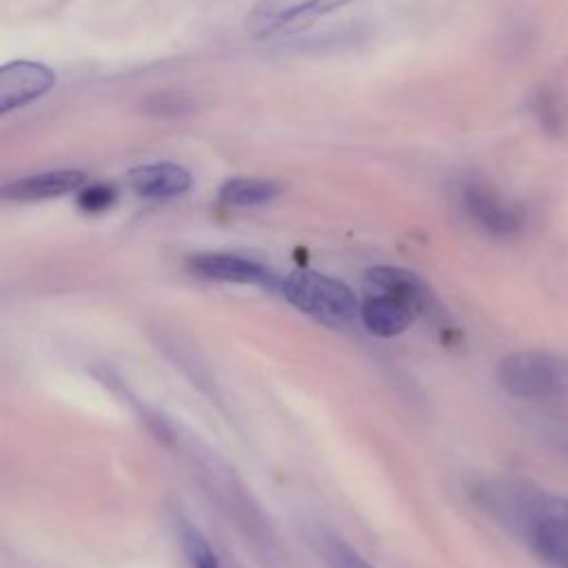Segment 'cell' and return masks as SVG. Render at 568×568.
<instances>
[{
	"label": "cell",
	"instance_id": "ba28073f",
	"mask_svg": "<svg viewBox=\"0 0 568 568\" xmlns=\"http://www.w3.org/2000/svg\"><path fill=\"white\" fill-rule=\"evenodd\" d=\"M346 2L351 0H257L248 16V29L255 36H273L324 16Z\"/></svg>",
	"mask_w": 568,
	"mask_h": 568
},
{
	"label": "cell",
	"instance_id": "9c48e42d",
	"mask_svg": "<svg viewBox=\"0 0 568 568\" xmlns=\"http://www.w3.org/2000/svg\"><path fill=\"white\" fill-rule=\"evenodd\" d=\"M53 84L55 73L42 62L16 60L4 64L0 71V113H9L42 98Z\"/></svg>",
	"mask_w": 568,
	"mask_h": 568
},
{
	"label": "cell",
	"instance_id": "7c38bea8",
	"mask_svg": "<svg viewBox=\"0 0 568 568\" xmlns=\"http://www.w3.org/2000/svg\"><path fill=\"white\" fill-rule=\"evenodd\" d=\"M417 313L390 293H366L359 304V322L377 337H397L413 322Z\"/></svg>",
	"mask_w": 568,
	"mask_h": 568
},
{
	"label": "cell",
	"instance_id": "4fadbf2b",
	"mask_svg": "<svg viewBox=\"0 0 568 568\" xmlns=\"http://www.w3.org/2000/svg\"><path fill=\"white\" fill-rule=\"evenodd\" d=\"M284 186L268 178H229L220 191L217 197L226 206L235 209H248V206H262L280 197Z\"/></svg>",
	"mask_w": 568,
	"mask_h": 568
},
{
	"label": "cell",
	"instance_id": "30bf717a",
	"mask_svg": "<svg viewBox=\"0 0 568 568\" xmlns=\"http://www.w3.org/2000/svg\"><path fill=\"white\" fill-rule=\"evenodd\" d=\"M87 182V175L75 169H55L44 173L24 175L11 180L2 186V197L11 202H40L51 197H62L67 193H78Z\"/></svg>",
	"mask_w": 568,
	"mask_h": 568
},
{
	"label": "cell",
	"instance_id": "8992f818",
	"mask_svg": "<svg viewBox=\"0 0 568 568\" xmlns=\"http://www.w3.org/2000/svg\"><path fill=\"white\" fill-rule=\"evenodd\" d=\"M457 200L464 215L490 237L508 240L519 235L526 226L524 209L481 180H462L457 186Z\"/></svg>",
	"mask_w": 568,
	"mask_h": 568
},
{
	"label": "cell",
	"instance_id": "ffe728a7",
	"mask_svg": "<svg viewBox=\"0 0 568 568\" xmlns=\"http://www.w3.org/2000/svg\"><path fill=\"white\" fill-rule=\"evenodd\" d=\"M546 435L557 448H561L568 455V424H550L546 428Z\"/></svg>",
	"mask_w": 568,
	"mask_h": 568
},
{
	"label": "cell",
	"instance_id": "277c9868",
	"mask_svg": "<svg viewBox=\"0 0 568 568\" xmlns=\"http://www.w3.org/2000/svg\"><path fill=\"white\" fill-rule=\"evenodd\" d=\"M497 379L519 399H568V357L550 351H517L499 362Z\"/></svg>",
	"mask_w": 568,
	"mask_h": 568
},
{
	"label": "cell",
	"instance_id": "7a4b0ae2",
	"mask_svg": "<svg viewBox=\"0 0 568 568\" xmlns=\"http://www.w3.org/2000/svg\"><path fill=\"white\" fill-rule=\"evenodd\" d=\"M144 419L149 422L158 439H162L169 448H173L175 453H180V457H184L193 475H197L200 481L204 484V490H209L211 497H215L220 506L229 510V515H233L246 528L262 526V524H255L257 508L255 504H251V497L244 493V486L233 477L229 466H224L222 459L215 457L213 450H209L191 433H182L180 426H175L171 419L162 415H149Z\"/></svg>",
	"mask_w": 568,
	"mask_h": 568
},
{
	"label": "cell",
	"instance_id": "d6986e66",
	"mask_svg": "<svg viewBox=\"0 0 568 568\" xmlns=\"http://www.w3.org/2000/svg\"><path fill=\"white\" fill-rule=\"evenodd\" d=\"M193 109V102L186 100L184 95L166 93V95H155L153 100L146 102V111H151L158 118H180L182 113H189Z\"/></svg>",
	"mask_w": 568,
	"mask_h": 568
},
{
	"label": "cell",
	"instance_id": "3957f363",
	"mask_svg": "<svg viewBox=\"0 0 568 568\" xmlns=\"http://www.w3.org/2000/svg\"><path fill=\"white\" fill-rule=\"evenodd\" d=\"M280 293L293 308L326 326L351 328L359 322L362 302L351 286L331 275L308 268L293 271L282 277Z\"/></svg>",
	"mask_w": 568,
	"mask_h": 568
},
{
	"label": "cell",
	"instance_id": "6da1fadb",
	"mask_svg": "<svg viewBox=\"0 0 568 568\" xmlns=\"http://www.w3.org/2000/svg\"><path fill=\"white\" fill-rule=\"evenodd\" d=\"M470 497L493 519L521 537L544 526L568 530V497L526 481L504 477L477 479L470 486Z\"/></svg>",
	"mask_w": 568,
	"mask_h": 568
},
{
	"label": "cell",
	"instance_id": "52a82bcc",
	"mask_svg": "<svg viewBox=\"0 0 568 568\" xmlns=\"http://www.w3.org/2000/svg\"><path fill=\"white\" fill-rule=\"evenodd\" d=\"M189 268L204 280L246 286L251 284L268 291H280L282 282V277L268 264L235 253H197L189 257Z\"/></svg>",
	"mask_w": 568,
	"mask_h": 568
},
{
	"label": "cell",
	"instance_id": "ac0fdd59",
	"mask_svg": "<svg viewBox=\"0 0 568 568\" xmlns=\"http://www.w3.org/2000/svg\"><path fill=\"white\" fill-rule=\"evenodd\" d=\"M115 197H118V193L111 184H102V182L84 184L78 191V206L84 213H102L115 204Z\"/></svg>",
	"mask_w": 568,
	"mask_h": 568
},
{
	"label": "cell",
	"instance_id": "9a60e30c",
	"mask_svg": "<svg viewBox=\"0 0 568 568\" xmlns=\"http://www.w3.org/2000/svg\"><path fill=\"white\" fill-rule=\"evenodd\" d=\"M308 541L331 568H375L357 550H353L339 535H335L328 528H322V526L313 528L308 532Z\"/></svg>",
	"mask_w": 568,
	"mask_h": 568
},
{
	"label": "cell",
	"instance_id": "5bb4252c",
	"mask_svg": "<svg viewBox=\"0 0 568 568\" xmlns=\"http://www.w3.org/2000/svg\"><path fill=\"white\" fill-rule=\"evenodd\" d=\"M175 532L191 568H226L206 535L186 517H175Z\"/></svg>",
	"mask_w": 568,
	"mask_h": 568
},
{
	"label": "cell",
	"instance_id": "5b68a950",
	"mask_svg": "<svg viewBox=\"0 0 568 568\" xmlns=\"http://www.w3.org/2000/svg\"><path fill=\"white\" fill-rule=\"evenodd\" d=\"M364 293H390L404 300L417 313V317H424L430 326H435L444 335V339H450V335L457 333L448 311L444 308L435 291L415 271L390 264L371 266L364 273Z\"/></svg>",
	"mask_w": 568,
	"mask_h": 568
},
{
	"label": "cell",
	"instance_id": "e0dca14e",
	"mask_svg": "<svg viewBox=\"0 0 568 568\" xmlns=\"http://www.w3.org/2000/svg\"><path fill=\"white\" fill-rule=\"evenodd\" d=\"M530 111L535 115V120L546 129V131H559L566 122V111L564 104L559 100L557 93H552L550 89H539L532 98H530Z\"/></svg>",
	"mask_w": 568,
	"mask_h": 568
},
{
	"label": "cell",
	"instance_id": "8fae6325",
	"mask_svg": "<svg viewBox=\"0 0 568 568\" xmlns=\"http://www.w3.org/2000/svg\"><path fill=\"white\" fill-rule=\"evenodd\" d=\"M126 182L144 200H171L191 189V173L173 162H153L131 169Z\"/></svg>",
	"mask_w": 568,
	"mask_h": 568
},
{
	"label": "cell",
	"instance_id": "2e32d148",
	"mask_svg": "<svg viewBox=\"0 0 568 568\" xmlns=\"http://www.w3.org/2000/svg\"><path fill=\"white\" fill-rule=\"evenodd\" d=\"M530 550L550 568H568V530L566 528H537L524 537Z\"/></svg>",
	"mask_w": 568,
	"mask_h": 568
}]
</instances>
